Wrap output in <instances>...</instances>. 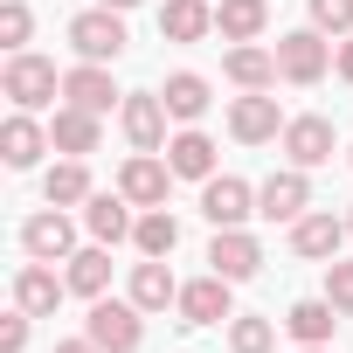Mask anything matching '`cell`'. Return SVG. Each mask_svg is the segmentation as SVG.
<instances>
[{
  "instance_id": "obj_1",
  "label": "cell",
  "mask_w": 353,
  "mask_h": 353,
  "mask_svg": "<svg viewBox=\"0 0 353 353\" xmlns=\"http://www.w3.org/2000/svg\"><path fill=\"white\" fill-rule=\"evenodd\" d=\"M56 90H63V77H56V63H49V56H35V49L8 56V70H0V97H8L14 111H49V104H56Z\"/></svg>"
},
{
  "instance_id": "obj_2",
  "label": "cell",
  "mask_w": 353,
  "mask_h": 353,
  "mask_svg": "<svg viewBox=\"0 0 353 353\" xmlns=\"http://www.w3.org/2000/svg\"><path fill=\"white\" fill-rule=\"evenodd\" d=\"M83 332H90L104 353H139V339H145V312H139L132 298H90Z\"/></svg>"
},
{
  "instance_id": "obj_3",
  "label": "cell",
  "mask_w": 353,
  "mask_h": 353,
  "mask_svg": "<svg viewBox=\"0 0 353 353\" xmlns=\"http://www.w3.org/2000/svg\"><path fill=\"white\" fill-rule=\"evenodd\" d=\"M70 49H77V63H118V56H125V14H118V8L77 14V21H70Z\"/></svg>"
},
{
  "instance_id": "obj_4",
  "label": "cell",
  "mask_w": 353,
  "mask_h": 353,
  "mask_svg": "<svg viewBox=\"0 0 353 353\" xmlns=\"http://www.w3.org/2000/svg\"><path fill=\"white\" fill-rule=\"evenodd\" d=\"M325 70H332V42H325L319 28L277 35V77H284V83H319Z\"/></svg>"
},
{
  "instance_id": "obj_5",
  "label": "cell",
  "mask_w": 353,
  "mask_h": 353,
  "mask_svg": "<svg viewBox=\"0 0 353 353\" xmlns=\"http://www.w3.org/2000/svg\"><path fill=\"white\" fill-rule=\"evenodd\" d=\"M166 97L159 90H132L125 104H118V125H125V139H132V152H166Z\"/></svg>"
},
{
  "instance_id": "obj_6",
  "label": "cell",
  "mask_w": 353,
  "mask_h": 353,
  "mask_svg": "<svg viewBox=\"0 0 353 353\" xmlns=\"http://www.w3.org/2000/svg\"><path fill=\"white\" fill-rule=\"evenodd\" d=\"M284 111H277V97L270 90H243L236 104H229V132L243 139V145H270V139H284Z\"/></svg>"
},
{
  "instance_id": "obj_7",
  "label": "cell",
  "mask_w": 353,
  "mask_h": 353,
  "mask_svg": "<svg viewBox=\"0 0 353 353\" xmlns=\"http://www.w3.org/2000/svg\"><path fill=\"white\" fill-rule=\"evenodd\" d=\"M21 250H28L35 263H70V256H77V222H70L63 208H42V215L21 222Z\"/></svg>"
},
{
  "instance_id": "obj_8",
  "label": "cell",
  "mask_w": 353,
  "mask_h": 353,
  "mask_svg": "<svg viewBox=\"0 0 353 353\" xmlns=\"http://www.w3.org/2000/svg\"><path fill=\"white\" fill-rule=\"evenodd\" d=\"M201 215H208L215 229H243V222L256 215V188L236 181V173H215V181H201Z\"/></svg>"
},
{
  "instance_id": "obj_9",
  "label": "cell",
  "mask_w": 353,
  "mask_h": 353,
  "mask_svg": "<svg viewBox=\"0 0 353 353\" xmlns=\"http://www.w3.org/2000/svg\"><path fill=\"white\" fill-rule=\"evenodd\" d=\"M208 270L229 277V284H250V277L263 270V243H256L250 229H215V243H208Z\"/></svg>"
},
{
  "instance_id": "obj_10",
  "label": "cell",
  "mask_w": 353,
  "mask_h": 353,
  "mask_svg": "<svg viewBox=\"0 0 353 353\" xmlns=\"http://www.w3.org/2000/svg\"><path fill=\"white\" fill-rule=\"evenodd\" d=\"M166 181H173V166H166L159 152H132V159L118 166V194H125L132 208H166Z\"/></svg>"
},
{
  "instance_id": "obj_11",
  "label": "cell",
  "mask_w": 353,
  "mask_h": 353,
  "mask_svg": "<svg viewBox=\"0 0 353 353\" xmlns=\"http://www.w3.org/2000/svg\"><path fill=\"white\" fill-rule=\"evenodd\" d=\"M312 208V181H305V166H284V173H270V181L256 188V215L263 222H298Z\"/></svg>"
},
{
  "instance_id": "obj_12",
  "label": "cell",
  "mask_w": 353,
  "mask_h": 353,
  "mask_svg": "<svg viewBox=\"0 0 353 353\" xmlns=\"http://www.w3.org/2000/svg\"><path fill=\"white\" fill-rule=\"evenodd\" d=\"M236 284L229 277H194V284H181V305H173V312H181L188 325H222V319H236V298H229Z\"/></svg>"
},
{
  "instance_id": "obj_13",
  "label": "cell",
  "mask_w": 353,
  "mask_h": 353,
  "mask_svg": "<svg viewBox=\"0 0 353 353\" xmlns=\"http://www.w3.org/2000/svg\"><path fill=\"white\" fill-rule=\"evenodd\" d=\"M284 152H291V166H305V173H312V166H325V159L339 152L332 118H319V111H312V118H291V125H284Z\"/></svg>"
},
{
  "instance_id": "obj_14",
  "label": "cell",
  "mask_w": 353,
  "mask_h": 353,
  "mask_svg": "<svg viewBox=\"0 0 353 353\" xmlns=\"http://www.w3.org/2000/svg\"><path fill=\"white\" fill-rule=\"evenodd\" d=\"M346 236H353V229H346L332 208H325V215H312V208H305V215L291 222V250H298V256H312V263H332Z\"/></svg>"
},
{
  "instance_id": "obj_15",
  "label": "cell",
  "mask_w": 353,
  "mask_h": 353,
  "mask_svg": "<svg viewBox=\"0 0 353 353\" xmlns=\"http://www.w3.org/2000/svg\"><path fill=\"white\" fill-rule=\"evenodd\" d=\"M63 291H70V277H56L49 263H21V277H14V305L28 312V319H56V305H63Z\"/></svg>"
},
{
  "instance_id": "obj_16",
  "label": "cell",
  "mask_w": 353,
  "mask_h": 353,
  "mask_svg": "<svg viewBox=\"0 0 353 353\" xmlns=\"http://www.w3.org/2000/svg\"><path fill=\"white\" fill-rule=\"evenodd\" d=\"M49 145H56V139H49V125H35V111H14L8 125H0V159H8L14 173H28Z\"/></svg>"
},
{
  "instance_id": "obj_17",
  "label": "cell",
  "mask_w": 353,
  "mask_h": 353,
  "mask_svg": "<svg viewBox=\"0 0 353 353\" xmlns=\"http://www.w3.org/2000/svg\"><path fill=\"white\" fill-rule=\"evenodd\" d=\"M166 166H173V181H215V139L208 132H173L166 139Z\"/></svg>"
},
{
  "instance_id": "obj_18",
  "label": "cell",
  "mask_w": 353,
  "mask_h": 353,
  "mask_svg": "<svg viewBox=\"0 0 353 353\" xmlns=\"http://www.w3.org/2000/svg\"><path fill=\"white\" fill-rule=\"evenodd\" d=\"M63 97H70V104H77V111H97V118H104V111H111V104H125V97H118V83H111V70H104V63H77V70H70V77H63Z\"/></svg>"
},
{
  "instance_id": "obj_19",
  "label": "cell",
  "mask_w": 353,
  "mask_h": 353,
  "mask_svg": "<svg viewBox=\"0 0 353 353\" xmlns=\"http://www.w3.org/2000/svg\"><path fill=\"white\" fill-rule=\"evenodd\" d=\"M83 229H90V243L111 250V243H125L139 222H132V201H125V194H90V201H83Z\"/></svg>"
},
{
  "instance_id": "obj_20",
  "label": "cell",
  "mask_w": 353,
  "mask_h": 353,
  "mask_svg": "<svg viewBox=\"0 0 353 353\" xmlns=\"http://www.w3.org/2000/svg\"><path fill=\"white\" fill-rule=\"evenodd\" d=\"M332 325H339V305H332V298H298V305L284 312V332H291L298 346H332Z\"/></svg>"
},
{
  "instance_id": "obj_21",
  "label": "cell",
  "mask_w": 353,
  "mask_h": 353,
  "mask_svg": "<svg viewBox=\"0 0 353 353\" xmlns=\"http://www.w3.org/2000/svg\"><path fill=\"white\" fill-rule=\"evenodd\" d=\"M132 305H139V312H166V305H181V284H173L166 256L132 263Z\"/></svg>"
},
{
  "instance_id": "obj_22",
  "label": "cell",
  "mask_w": 353,
  "mask_h": 353,
  "mask_svg": "<svg viewBox=\"0 0 353 353\" xmlns=\"http://www.w3.org/2000/svg\"><path fill=\"white\" fill-rule=\"evenodd\" d=\"M222 77H229L236 90H270V83H277V49L236 42V49H229V63H222Z\"/></svg>"
},
{
  "instance_id": "obj_23",
  "label": "cell",
  "mask_w": 353,
  "mask_h": 353,
  "mask_svg": "<svg viewBox=\"0 0 353 353\" xmlns=\"http://www.w3.org/2000/svg\"><path fill=\"white\" fill-rule=\"evenodd\" d=\"M159 35L166 42H201V35H215V8L208 0H166L159 8Z\"/></svg>"
},
{
  "instance_id": "obj_24",
  "label": "cell",
  "mask_w": 353,
  "mask_h": 353,
  "mask_svg": "<svg viewBox=\"0 0 353 353\" xmlns=\"http://www.w3.org/2000/svg\"><path fill=\"white\" fill-rule=\"evenodd\" d=\"M270 28V0H222L215 8V35L222 42H256Z\"/></svg>"
},
{
  "instance_id": "obj_25",
  "label": "cell",
  "mask_w": 353,
  "mask_h": 353,
  "mask_svg": "<svg viewBox=\"0 0 353 353\" xmlns=\"http://www.w3.org/2000/svg\"><path fill=\"white\" fill-rule=\"evenodd\" d=\"M49 139H56V152H70V159L97 152V111H77V104H63V111L49 118Z\"/></svg>"
},
{
  "instance_id": "obj_26",
  "label": "cell",
  "mask_w": 353,
  "mask_h": 353,
  "mask_svg": "<svg viewBox=\"0 0 353 353\" xmlns=\"http://www.w3.org/2000/svg\"><path fill=\"white\" fill-rule=\"evenodd\" d=\"M42 194H49V208H77V201H90V166L63 152V159L49 166V181H42Z\"/></svg>"
},
{
  "instance_id": "obj_27",
  "label": "cell",
  "mask_w": 353,
  "mask_h": 353,
  "mask_svg": "<svg viewBox=\"0 0 353 353\" xmlns=\"http://www.w3.org/2000/svg\"><path fill=\"white\" fill-rule=\"evenodd\" d=\"M63 277H70V291H77V298H104V284H111V250H104V243L77 250Z\"/></svg>"
},
{
  "instance_id": "obj_28",
  "label": "cell",
  "mask_w": 353,
  "mask_h": 353,
  "mask_svg": "<svg viewBox=\"0 0 353 353\" xmlns=\"http://www.w3.org/2000/svg\"><path fill=\"white\" fill-rule=\"evenodd\" d=\"M159 97H166V111L181 118V125H194V118L208 111V77H194V70H173Z\"/></svg>"
},
{
  "instance_id": "obj_29",
  "label": "cell",
  "mask_w": 353,
  "mask_h": 353,
  "mask_svg": "<svg viewBox=\"0 0 353 353\" xmlns=\"http://www.w3.org/2000/svg\"><path fill=\"white\" fill-rule=\"evenodd\" d=\"M132 243H139V256H173V250H181V222H173L166 208H145L139 229H132Z\"/></svg>"
},
{
  "instance_id": "obj_30",
  "label": "cell",
  "mask_w": 353,
  "mask_h": 353,
  "mask_svg": "<svg viewBox=\"0 0 353 353\" xmlns=\"http://www.w3.org/2000/svg\"><path fill=\"white\" fill-rule=\"evenodd\" d=\"M277 346V325L256 319V312H236L229 319V353H270Z\"/></svg>"
},
{
  "instance_id": "obj_31",
  "label": "cell",
  "mask_w": 353,
  "mask_h": 353,
  "mask_svg": "<svg viewBox=\"0 0 353 353\" xmlns=\"http://www.w3.org/2000/svg\"><path fill=\"white\" fill-rule=\"evenodd\" d=\"M28 28H35L28 0H8V8H0V42H8V56H21V49H28Z\"/></svg>"
},
{
  "instance_id": "obj_32",
  "label": "cell",
  "mask_w": 353,
  "mask_h": 353,
  "mask_svg": "<svg viewBox=\"0 0 353 353\" xmlns=\"http://www.w3.org/2000/svg\"><path fill=\"white\" fill-rule=\"evenodd\" d=\"M319 35H353V0H305Z\"/></svg>"
},
{
  "instance_id": "obj_33",
  "label": "cell",
  "mask_w": 353,
  "mask_h": 353,
  "mask_svg": "<svg viewBox=\"0 0 353 353\" xmlns=\"http://www.w3.org/2000/svg\"><path fill=\"white\" fill-rule=\"evenodd\" d=\"M325 298L339 305V319H353V263H339V256L325 263Z\"/></svg>"
},
{
  "instance_id": "obj_34",
  "label": "cell",
  "mask_w": 353,
  "mask_h": 353,
  "mask_svg": "<svg viewBox=\"0 0 353 353\" xmlns=\"http://www.w3.org/2000/svg\"><path fill=\"white\" fill-rule=\"evenodd\" d=\"M21 346H28V312L14 305V319L0 325V353H21Z\"/></svg>"
},
{
  "instance_id": "obj_35",
  "label": "cell",
  "mask_w": 353,
  "mask_h": 353,
  "mask_svg": "<svg viewBox=\"0 0 353 353\" xmlns=\"http://www.w3.org/2000/svg\"><path fill=\"white\" fill-rule=\"evenodd\" d=\"M332 70H339V77L353 83V42H339V56H332Z\"/></svg>"
},
{
  "instance_id": "obj_36",
  "label": "cell",
  "mask_w": 353,
  "mask_h": 353,
  "mask_svg": "<svg viewBox=\"0 0 353 353\" xmlns=\"http://www.w3.org/2000/svg\"><path fill=\"white\" fill-rule=\"evenodd\" d=\"M56 353H104V346H97V339H90V332H83V339H63V346H56Z\"/></svg>"
},
{
  "instance_id": "obj_37",
  "label": "cell",
  "mask_w": 353,
  "mask_h": 353,
  "mask_svg": "<svg viewBox=\"0 0 353 353\" xmlns=\"http://www.w3.org/2000/svg\"><path fill=\"white\" fill-rule=\"evenodd\" d=\"M97 8H118V14H132V8H139V0H97Z\"/></svg>"
},
{
  "instance_id": "obj_38",
  "label": "cell",
  "mask_w": 353,
  "mask_h": 353,
  "mask_svg": "<svg viewBox=\"0 0 353 353\" xmlns=\"http://www.w3.org/2000/svg\"><path fill=\"white\" fill-rule=\"evenodd\" d=\"M298 353H332V346H298Z\"/></svg>"
},
{
  "instance_id": "obj_39",
  "label": "cell",
  "mask_w": 353,
  "mask_h": 353,
  "mask_svg": "<svg viewBox=\"0 0 353 353\" xmlns=\"http://www.w3.org/2000/svg\"><path fill=\"white\" fill-rule=\"evenodd\" d=\"M346 159H353V145H346Z\"/></svg>"
},
{
  "instance_id": "obj_40",
  "label": "cell",
  "mask_w": 353,
  "mask_h": 353,
  "mask_svg": "<svg viewBox=\"0 0 353 353\" xmlns=\"http://www.w3.org/2000/svg\"><path fill=\"white\" fill-rule=\"evenodd\" d=\"M346 229H353V215H346Z\"/></svg>"
}]
</instances>
